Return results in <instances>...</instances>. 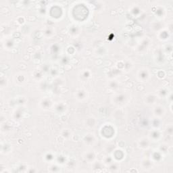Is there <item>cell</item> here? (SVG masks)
<instances>
[{
    "instance_id": "1",
    "label": "cell",
    "mask_w": 173,
    "mask_h": 173,
    "mask_svg": "<svg viewBox=\"0 0 173 173\" xmlns=\"http://www.w3.org/2000/svg\"><path fill=\"white\" fill-rule=\"evenodd\" d=\"M150 77V72L149 70L147 68H140L137 73V78L139 81H147Z\"/></svg>"
},
{
    "instance_id": "2",
    "label": "cell",
    "mask_w": 173,
    "mask_h": 173,
    "mask_svg": "<svg viewBox=\"0 0 173 173\" xmlns=\"http://www.w3.org/2000/svg\"><path fill=\"white\" fill-rule=\"evenodd\" d=\"M153 113L154 115L156 117V118H161L165 115L166 110L164 106L161 105H157L153 109Z\"/></svg>"
},
{
    "instance_id": "3",
    "label": "cell",
    "mask_w": 173,
    "mask_h": 173,
    "mask_svg": "<svg viewBox=\"0 0 173 173\" xmlns=\"http://www.w3.org/2000/svg\"><path fill=\"white\" fill-rule=\"evenodd\" d=\"M161 134L160 131L157 128H154L150 131L149 133V140H152L153 141H158L160 139Z\"/></svg>"
},
{
    "instance_id": "4",
    "label": "cell",
    "mask_w": 173,
    "mask_h": 173,
    "mask_svg": "<svg viewBox=\"0 0 173 173\" xmlns=\"http://www.w3.org/2000/svg\"><path fill=\"white\" fill-rule=\"evenodd\" d=\"M83 141L86 145H94L96 142L95 136L92 133L87 134L86 135V136L84 137Z\"/></svg>"
},
{
    "instance_id": "5",
    "label": "cell",
    "mask_w": 173,
    "mask_h": 173,
    "mask_svg": "<svg viewBox=\"0 0 173 173\" xmlns=\"http://www.w3.org/2000/svg\"><path fill=\"white\" fill-rule=\"evenodd\" d=\"M150 144H151L150 140H149V139L145 138V137L141 138L138 142L139 147L143 149H149V147H150Z\"/></svg>"
},
{
    "instance_id": "6",
    "label": "cell",
    "mask_w": 173,
    "mask_h": 173,
    "mask_svg": "<svg viewBox=\"0 0 173 173\" xmlns=\"http://www.w3.org/2000/svg\"><path fill=\"white\" fill-rule=\"evenodd\" d=\"M40 105L43 109L48 110L52 107V101L50 99L48 98H44L42 101H40Z\"/></svg>"
},
{
    "instance_id": "7",
    "label": "cell",
    "mask_w": 173,
    "mask_h": 173,
    "mask_svg": "<svg viewBox=\"0 0 173 173\" xmlns=\"http://www.w3.org/2000/svg\"><path fill=\"white\" fill-rule=\"evenodd\" d=\"M95 154L93 151H89L84 154V158L89 162H93L95 160Z\"/></svg>"
},
{
    "instance_id": "8",
    "label": "cell",
    "mask_w": 173,
    "mask_h": 173,
    "mask_svg": "<svg viewBox=\"0 0 173 173\" xmlns=\"http://www.w3.org/2000/svg\"><path fill=\"white\" fill-rule=\"evenodd\" d=\"M87 91L85 90L80 89L77 91V98L79 100H83L86 98Z\"/></svg>"
},
{
    "instance_id": "9",
    "label": "cell",
    "mask_w": 173,
    "mask_h": 173,
    "mask_svg": "<svg viewBox=\"0 0 173 173\" xmlns=\"http://www.w3.org/2000/svg\"><path fill=\"white\" fill-rule=\"evenodd\" d=\"M156 97L151 94H149L145 97V102L148 105H152L155 104L154 102L156 101Z\"/></svg>"
},
{
    "instance_id": "10",
    "label": "cell",
    "mask_w": 173,
    "mask_h": 173,
    "mask_svg": "<svg viewBox=\"0 0 173 173\" xmlns=\"http://www.w3.org/2000/svg\"><path fill=\"white\" fill-rule=\"evenodd\" d=\"M151 160H143L142 162V166L143 169L145 168V167L147 166V168L146 169H148V168H150V167L151 166Z\"/></svg>"
}]
</instances>
